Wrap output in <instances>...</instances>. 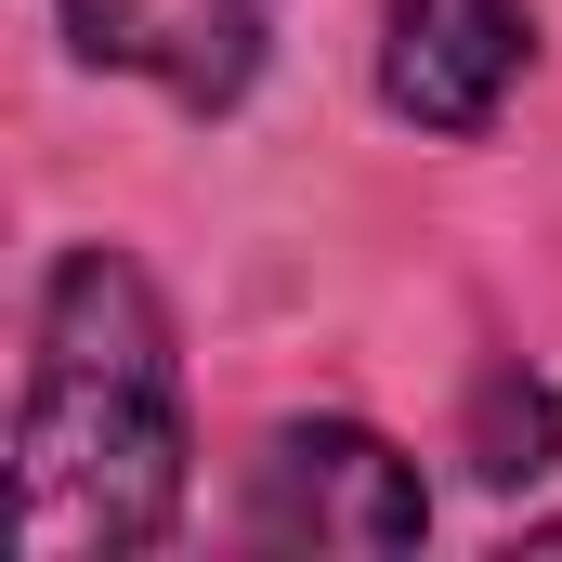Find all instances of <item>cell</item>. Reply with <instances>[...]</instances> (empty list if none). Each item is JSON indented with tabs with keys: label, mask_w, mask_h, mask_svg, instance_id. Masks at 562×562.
<instances>
[{
	"label": "cell",
	"mask_w": 562,
	"mask_h": 562,
	"mask_svg": "<svg viewBox=\"0 0 562 562\" xmlns=\"http://www.w3.org/2000/svg\"><path fill=\"white\" fill-rule=\"evenodd\" d=\"M276 13L288 0H66V40H79V66L170 92L183 119H223V105H249Z\"/></svg>",
	"instance_id": "277c9868"
},
{
	"label": "cell",
	"mask_w": 562,
	"mask_h": 562,
	"mask_svg": "<svg viewBox=\"0 0 562 562\" xmlns=\"http://www.w3.org/2000/svg\"><path fill=\"white\" fill-rule=\"evenodd\" d=\"M249 550H419L431 537V484L393 431L367 419H276L236 497Z\"/></svg>",
	"instance_id": "7a4b0ae2"
},
{
	"label": "cell",
	"mask_w": 562,
	"mask_h": 562,
	"mask_svg": "<svg viewBox=\"0 0 562 562\" xmlns=\"http://www.w3.org/2000/svg\"><path fill=\"white\" fill-rule=\"evenodd\" d=\"M550 445H562L550 380L497 367V380H484V406H471V471H484V484H537V471H550Z\"/></svg>",
	"instance_id": "5b68a950"
},
{
	"label": "cell",
	"mask_w": 562,
	"mask_h": 562,
	"mask_svg": "<svg viewBox=\"0 0 562 562\" xmlns=\"http://www.w3.org/2000/svg\"><path fill=\"white\" fill-rule=\"evenodd\" d=\"M196 497L183 327L119 236L53 249L13 393V537L26 562H144Z\"/></svg>",
	"instance_id": "6da1fadb"
},
{
	"label": "cell",
	"mask_w": 562,
	"mask_h": 562,
	"mask_svg": "<svg viewBox=\"0 0 562 562\" xmlns=\"http://www.w3.org/2000/svg\"><path fill=\"white\" fill-rule=\"evenodd\" d=\"M537 53V0H380V105L431 144H484Z\"/></svg>",
	"instance_id": "3957f363"
}]
</instances>
